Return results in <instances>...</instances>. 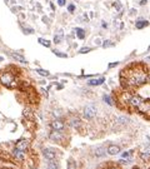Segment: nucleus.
I'll return each mask as SVG.
<instances>
[{"mask_svg": "<svg viewBox=\"0 0 150 169\" xmlns=\"http://www.w3.org/2000/svg\"><path fill=\"white\" fill-rule=\"evenodd\" d=\"M108 153H109L110 156H116L118 153H120V148L118 145H110V147L108 148Z\"/></svg>", "mask_w": 150, "mask_h": 169, "instance_id": "obj_10", "label": "nucleus"}, {"mask_svg": "<svg viewBox=\"0 0 150 169\" xmlns=\"http://www.w3.org/2000/svg\"><path fill=\"white\" fill-rule=\"evenodd\" d=\"M36 72L39 73L40 75H43V77H48V75H49V72H46V70H43V69H36Z\"/></svg>", "mask_w": 150, "mask_h": 169, "instance_id": "obj_23", "label": "nucleus"}, {"mask_svg": "<svg viewBox=\"0 0 150 169\" xmlns=\"http://www.w3.org/2000/svg\"><path fill=\"white\" fill-rule=\"evenodd\" d=\"M68 10H69V13H74V10H75V6L73 5V4H70V5L68 6Z\"/></svg>", "mask_w": 150, "mask_h": 169, "instance_id": "obj_26", "label": "nucleus"}, {"mask_svg": "<svg viewBox=\"0 0 150 169\" xmlns=\"http://www.w3.org/2000/svg\"><path fill=\"white\" fill-rule=\"evenodd\" d=\"M130 157V152H125L123 153V158H129Z\"/></svg>", "mask_w": 150, "mask_h": 169, "instance_id": "obj_28", "label": "nucleus"}, {"mask_svg": "<svg viewBox=\"0 0 150 169\" xmlns=\"http://www.w3.org/2000/svg\"><path fill=\"white\" fill-rule=\"evenodd\" d=\"M74 167H75V164H74L71 160H70V162H69V168H74Z\"/></svg>", "mask_w": 150, "mask_h": 169, "instance_id": "obj_31", "label": "nucleus"}, {"mask_svg": "<svg viewBox=\"0 0 150 169\" xmlns=\"http://www.w3.org/2000/svg\"><path fill=\"white\" fill-rule=\"evenodd\" d=\"M48 167H49L50 169H56V168H59V164L55 162V159H53V160H49Z\"/></svg>", "mask_w": 150, "mask_h": 169, "instance_id": "obj_20", "label": "nucleus"}, {"mask_svg": "<svg viewBox=\"0 0 150 169\" xmlns=\"http://www.w3.org/2000/svg\"><path fill=\"white\" fill-rule=\"evenodd\" d=\"M63 36H64L63 29H59L58 31H56L55 36H54V43L55 44H60V43H62V40H63Z\"/></svg>", "mask_w": 150, "mask_h": 169, "instance_id": "obj_9", "label": "nucleus"}, {"mask_svg": "<svg viewBox=\"0 0 150 169\" xmlns=\"http://www.w3.org/2000/svg\"><path fill=\"white\" fill-rule=\"evenodd\" d=\"M138 110L140 113H143V114H149V113H150V100L149 102H145L144 100L142 104L138 107Z\"/></svg>", "mask_w": 150, "mask_h": 169, "instance_id": "obj_5", "label": "nucleus"}, {"mask_svg": "<svg viewBox=\"0 0 150 169\" xmlns=\"http://www.w3.org/2000/svg\"><path fill=\"white\" fill-rule=\"evenodd\" d=\"M49 138H50L51 140H60V139L63 138V135L60 134V133H58V130H53V131L50 133Z\"/></svg>", "mask_w": 150, "mask_h": 169, "instance_id": "obj_11", "label": "nucleus"}, {"mask_svg": "<svg viewBox=\"0 0 150 169\" xmlns=\"http://www.w3.org/2000/svg\"><path fill=\"white\" fill-rule=\"evenodd\" d=\"M140 158H142V160H144V162H148V160H150V152L142 153V154H140Z\"/></svg>", "mask_w": 150, "mask_h": 169, "instance_id": "obj_19", "label": "nucleus"}, {"mask_svg": "<svg viewBox=\"0 0 150 169\" xmlns=\"http://www.w3.org/2000/svg\"><path fill=\"white\" fill-rule=\"evenodd\" d=\"M90 50H91L90 48H83V49L79 50V53H80V54H84V53H88V51H90Z\"/></svg>", "mask_w": 150, "mask_h": 169, "instance_id": "obj_24", "label": "nucleus"}, {"mask_svg": "<svg viewBox=\"0 0 150 169\" xmlns=\"http://www.w3.org/2000/svg\"><path fill=\"white\" fill-rule=\"evenodd\" d=\"M148 80H149V82H150V73H149V74H148Z\"/></svg>", "mask_w": 150, "mask_h": 169, "instance_id": "obj_33", "label": "nucleus"}, {"mask_svg": "<svg viewBox=\"0 0 150 169\" xmlns=\"http://www.w3.org/2000/svg\"><path fill=\"white\" fill-rule=\"evenodd\" d=\"M104 100L108 103L109 105H114L115 103H114V100H112V98L111 97H109V95H104Z\"/></svg>", "mask_w": 150, "mask_h": 169, "instance_id": "obj_21", "label": "nucleus"}, {"mask_svg": "<svg viewBox=\"0 0 150 169\" xmlns=\"http://www.w3.org/2000/svg\"><path fill=\"white\" fill-rule=\"evenodd\" d=\"M0 82H1L3 85H5L8 88H14L16 85L15 78H14V75L10 73H4V74L0 75Z\"/></svg>", "mask_w": 150, "mask_h": 169, "instance_id": "obj_2", "label": "nucleus"}, {"mask_svg": "<svg viewBox=\"0 0 150 169\" xmlns=\"http://www.w3.org/2000/svg\"><path fill=\"white\" fill-rule=\"evenodd\" d=\"M50 126H51V129H53V130L60 131V130L64 129V123H63V121H60V120H54V121H51Z\"/></svg>", "mask_w": 150, "mask_h": 169, "instance_id": "obj_8", "label": "nucleus"}, {"mask_svg": "<svg viewBox=\"0 0 150 169\" xmlns=\"http://www.w3.org/2000/svg\"><path fill=\"white\" fill-rule=\"evenodd\" d=\"M143 102H144V99H143L142 97H139V95H131L129 104L133 107V108H138Z\"/></svg>", "mask_w": 150, "mask_h": 169, "instance_id": "obj_4", "label": "nucleus"}, {"mask_svg": "<svg viewBox=\"0 0 150 169\" xmlns=\"http://www.w3.org/2000/svg\"><path fill=\"white\" fill-rule=\"evenodd\" d=\"M146 1H148V0H142V1H140V4H142V5H144V4H146Z\"/></svg>", "mask_w": 150, "mask_h": 169, "instance_id": "obj_32", "label": "nucleus"}, {"mask_svg": "<svg viewBox=\"0 0 150 169\" xmlns=\"http://www.w3.org/2000/svg\"><path fill=\"white\" fill-rule=\"evenodd\" d=\"M28 147H29V142H28L26 139H21V140H19V142L16 143V145H15V148L16 149H19V150H26L28 149Z\"/></svg>", "mask_w": 150, "mask_h": 169, "instance_id": "obj_6", "label": "nucleus"}, {"mask_svg": "<svg viewBox=\"0 0 150 169\" xmlns=\"http://www.w3.org/2000/svg\"><path fill=\"white\" fill-rule=\"evenodd\" d=\"M43 154H44V157L48 159V160H53V159H55V157H56V154H55L54 150H51L49 148H45L43 150Z\"/></svg>", "mask_w": 150, "mask_h": 169, "instance_id": "obj_7", "label": "nucleus"}, {"mask_svg": "<svg viewBox=\"0 0 150 169\" xmlns=\"http://www.w3.org/2000/svg\"><path fill=\"white\" fill-rule=\"evenodd\" d=\"M105 79L104 78H99V79H94V80H89V85H100V84L104 83Z\"/></svg>", "mask_w": 150, "mask_h": 169, "instance_id": "obj_15", "label": "nucleus"}, {"mask_svg": "<svg viewBox=\"0 0 150 169\" xmlns=\"http://www.w3.org/2000/svg\"><path fill=\"white\" fill-rule=\"evenodd\" d=\"M69 124H70V126H71V128L76 129V128H79V126H80V120H79L78 118H71V119H70V121H69Z\"/></svg>", "mask_w": 150, "mask_h": 169, "instance_id": "obj_13", "label": "nucleus"}, {"mask_svg": "<svg viewBox=\"0 0 150 169\" xmlns=\"http://www.w3.org/2000/svg\"><path fill=\"white\" fill-rule=\"evenodd\" d=\"M149 24V23L146 20H138L137 23H135V26H137V29H143L144 26H146Z\"/></svg>", "mask_w": 150, "mask_h": 169, "instance_id": "obj_16", "label": "nucleus"}, {"mask_svg": "<svg viewBox=\"0 0 150 169\" xmlns=\"http://www.w3.org/2000/svg\"><path fill=\"white\" fill-rule=\"evenodd\" d=\"M39 43H40L41 45H44V46H48V48L50 46V41H49V40H44V39H41V38L39 39Z\"/></svg>", "mask_w": 150, "mask_h": 169, "instance_id": "obj_22", "label": "nucleus"}, {"mask_svg": "<svg viewBox=\"0 0 150 169\" xmlns=\"http://www.w3.org/2000/svg\"><path fill=\"white\" fill-rule=\"evenodd\" d=\"M11 56L14 59H16L18 62H20V63H23V64H26V59L24 58V56H21L20 54H16V53H11Z\"/></svg>", "mask_w": 150, "mask_h": 169, "instance_id": "obj_14", "label": "nucleus"}, {"mask_svg": "<svg viewBox=\"0 0 150 169\" xmlns=\"http://www.w3.org/2000/svg\"><path fill=\"white\" fill-rule=\"evenodd\" d=\"M110 45H112V43H110V41H104V43H103V46H104V48H106V46H110Z\"/></svg>", "mask_w": 150, "mask_h": 169, "instance_id": "obj_27", "label": "nucleus"}, {"mask_svg": "<svg viewBox=\"0 0 150 169\" xmlns=\"http://www.w3.org/2000/svg\"><path fill=\"white\" fill-rule=\"evenodd\" d=\"M76 35L79 39H84V38H85V31H84V29H81V28H76Z\"/></svg>", "mask_w": 150, "mask_h": 169, "instance_id": "obj_18", "label": "nucleus"}, {"mask_svg": "<svg viewBox=\"0 0 150 169\" xmlns=\"http://www.w3.org/2000/svg\"><path fill=\"white\" fill-rule=\"evenodd\" d=\"M116 65H118V62H116V63H110L109 64V68H114V67H116Z\"/></svg>", "mask_w": 150, "mask_h": 169, "instance_id": "obj_30", "label": "nucleus"}, {"mask_svg": "<svg viewBox=\"0 0 150 169\" xmlns=\"http://www.w3.org/2000/svg\"><path fill=\"white\" fill-rule=\"evenodd\" d=\"M14 156L18 157L20 160H24V154H23V150H19L15 148V150H14Z\"/></svg>", "mask_w": 150, "mask_h": 169, "instance_id": "obj_17", "label": "nucleus"}, {"mask_svg": "<svg viewBox=\"0 0 150 169\" xmlns=\"http://www.w3.org/2000/svg\"><path fill=\"white\" fill-rule=\"evenodd\" d=\"M106 152H108V149L103 148V147H99V148H96L95 150H94V153H95L96 157H104Z\"/></svg>", "mask_w": 150, "mask_h": 169, "instance_id": "obj_12", "label": "nucleus"}, {"mask_svg": "<svg viewBox=\"0 0 150 169\" xmlns=\"http://www.w3.org/2000/svg\"><path fill=\"white\" fill-rule=\"evenodd\" d=\"M58 4L60 6H63V5H65V0H58Z\"/></svg>", "mask_w": 150, "mask_h": 169, "instance_id": "obj_29", "label": "nucleus"}, {"mask_svg": "<svg viewBox=\"0 0 150 169\" xmlns=\"http://www.w3.org/2000/svg\"><path fill=\"white\" fill-rule=\"evenodd\" d=\"M54 54H56V55H58V56H60V58H67V54L59 53V51H55V50H54Z\"/></svg>", "mask_w": 150, "mask_h": 169, "instance_id": "obj_25", "label": "nucleus"}, {"mask_svg": "<svg viewBox=\"0 0 150 169\" xmlns=\"http://www.w3.org/2000/svg\"><path fill=\"white\" fill-rule=\"evenodd\" d=\"M149 50H150V46H149Z\"/></svg>", "mask_w": 150, "mask_h": 169, "instance_id": "obj_35", "label": "nucleus"}, {"mask_svg": "<svg viewBox=\"0 0 150 169\" xmlns=\"http://www.w3.org/2000/svg\"><path fill=\"white\" fill-rule=\"evenodd\" d=\"M96 115V107L94 104H88L84 108V116L86 119H93Z\"/></svg>", "mask_w": 150, "mask_h": 169, "instance_id": "obj_3", "label": "nucleus"}, {"mask_svg": "<svg viewBox=\"0 0 150 169\" xmlns=\"http://www.w3.org/2000/svg\"><path fill=\"white\" fill-rule=\"evenodd\" d=\"M1 60H3V58H0V62H1Z\"/></svg>", "mask_w": 150, "mask_h": 169, "instance_id": "obj_34", "label": "nucleus"}, {"mask_svg": "<svg viewBox=\"0 0 150 169\" xmlns=\"http://www.w3.org/2000/svg\"><path fill=\"white\" fill-rule=\"evenodd\" d=\"M126 80V85L129 87H140L148 80V74L143 65H134L125 69L121 73V82Z\"/></svg>", "mask_w": 150, "mask_h": 169, "instance_id": "obj_1", "label": "nucleus"}]
</instances>
